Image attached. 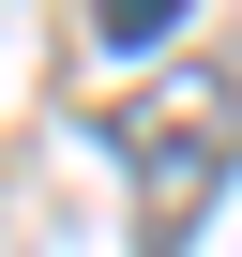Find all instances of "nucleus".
<instances>
[{
	"label": "nucleus",
	"mask_w": 242,
	"mask_h": 257,
	"mask_svg": "<svg viewBox=\"0 0 242 257\" xmlns=\"http://www.w3.org/2000/svg\"><path fill=\"white\" fill-rule=\"evenodd\" d=\"M227 167V106L212 91H167L152 106V137H137V182H152V257H182V227H197V182Z\"/></svg>",
	"instance_id": "obj_1"
},
{
	"label": "nucleus",
	"mask_w": 242,
	"mask_h": 257,
	"mask_svg": "<svg viewBox=\"0 0 242 257\" xmlns=\"http://www.w3.org/2000/svg\"><path fill=\"white\" fill-rule=\"evenodd\" d=\"M91 16H106V46H167V31H182V0H91Z\"/></svg>",
	"instance_id": "obj_2"
}]
</instances>
